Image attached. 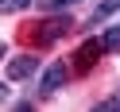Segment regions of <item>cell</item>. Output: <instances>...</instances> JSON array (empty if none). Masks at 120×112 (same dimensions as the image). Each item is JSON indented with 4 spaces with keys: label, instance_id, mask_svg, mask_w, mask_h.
I'll list each match as a JSON object with an SVG mask.
<instances>
[{
    "label": "cell",
    "instance_id": "obj_9",
    "mask_svg": "<svg viewBox=\"0 0 120 112\" xmlns=\"http://www.w3.org/2000/svg\"><path fill=\"white\" fill-rule=\"evenodd\" d=\"M97 108H105V112H116V108H120V97H109V101H101Z\"/></svg>",
    "mask_w": 120,
    "mask_h": 112
},
{
    "label": "cell",
    "instance_id": "obj_1",
    "mask_svg": "<svg viewBox=\"0 0 120 112\" xmlns=\"http://www.w3.org/2000/svg\"><path fill=\"white\" fill-rule=\"evenodd\" d=\"M105 50H109V47H105V39H85V43L78 47V54H74V70H78V73H89L97 62H101Z\"/></svg>",
    "mask_w": 120,
    "mask_h": 112
},
{
    "label": "cell",
    "instance_id": "obj_4",
    "mask_svg": "<svg viewBox=\"0 0 120 112\" xmlns=\"http://www.w3.org/2000/svg\"><path fill=\"white\" fill-rule=\"evenodd\" d=\"M66 77H70V70H66L62 62H50L47 70H43V77H39V93H47V97L58 93V89L66 85Z\"/></svg>",
    "mask_w": 120,
    "mask_h": 112
},
{
    "label": "cell",
    "instance_id": "obj_2",
    "mask_svg": "<svg viewBox=\"0 0 120 112\" xmlns=\"http://www.w3.org/2000/svg\"><path fill=\"white\" fill-rule=\"evenodd\" d=\"M70 27H74V19L66 16H50L47 23H39V31H35V39H39V47H50V43H58L62 35H70Z\"/></svg>",
    "mask_w": 120,
    "mask_h": 112
},
{
    "label": "cell",
    "instance_id": "obj_6",
    "mask_svg": "<svg viewBox=\"0 0 120 112\" xmlns=\"http://www.w3.org/2000/svg\"><path fill=\"white\" fill-rule=\"evenodd\" d=\"M101 39H105V47H109V50H112V54H120V23H112V27H109V31H105V35H101Z\"/></svg>",
    "mask_w": 120,
    "mask_h": 112
},
{
    "label": "cell",
    "instance_id": "obj_8",
    "mask_svg": "<svg viewBox=\"0 0 120 112\" xmlns=\"http://www.w3.org/2000/svg\"><path fill=\"white\" fill-rule=\"evenodd\" d=\"M31 0H0V12H19V8H27Z\"/></svg>",
    "mask_w": 120,
    "mask_h": 112
},
{
    "label": "cell",
    "instance_id": "obj_3",
    "mask_svg": "<svg viewBox=\"0 0 120 112\" xmlns=\"http://www.w3.org/2000/svg\"><path fill=\"white\" fill-rule=\"evenodd\" d=\"M4 73H8V81H27V77L39 73V58H35V54H16Z\"/></svg>",
    "mask_w": 120,
    "mask_h": 112
},
{
    "label": "cell",
    "instance_id": "obj_7",
    "mask_svg": "<svg viewBox=\"0 0 120 112\" xmlns=\"http://www.w3.org/2000/svg\"><path fill=\"white\" fill-rule=\"evenodd\" d=\"M70 4H78V0H39L43 12H62V8H70Z\"/></svg>",
    "mask_w": 120,
    "mask_h": 112
},
{
    "label": "cell",
    "instance_id": "obj_5",
    "mask_svg": "<svg viewBox=\"0 0 120 112\" xmlns=\"http://www.w3.org/2000/svg\"><path fill=\"white\" fill-rule=\"evenodd\" d=\"M120 12V0H101L93 12H89V27H97V23H105L109 16H116Z\"/></svg>",
    "mask_w": 120,
    "mask_h": 112
}]
</instances>
